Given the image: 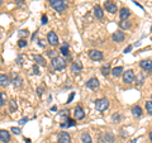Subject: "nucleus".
Returning <instances> with one entry per match:
<instances>
[{
    "label": "nucleus",
    "instance_id": "obj_1",
    "mask_svg": "<svg viewBox=\"0 0 152 143\" xmlns=\"http://www.w3.org/2000/svg\"><path fill=\"white\" fill-rule=\"evenodd\" d=\"M50 5L58 13H64L67 9V3L66 0H48Z\"/></svg>",
    "mask_w": 152,
    "mask_h": 143
},
{
    "label": "nucleus",
    "instance_id": "obj_2",
    "mask_svg": "<svg viewBox=\"0 0 152 143\" xmlns=\"http://www.w3.org/2000/svg\"><path fill=\"white\" fill-rule=\"evenodd\" d=\"M52 66H53V69L57 70V71H61L66 67V60L62 58V57H55V58H52Z\"/></svg>",
    "mask_w": 152,
    "mask_h": 143
},
{
    "label": "nucleus",
    "instance_id": "obj_3",
    "mask_svg": "<svg viewBox=\"0 0 152 143\" xmlns=\"http://www.w3.org/2000/svg\"><path fill=\"white\" fill-rule=\"evenodd\" d=\"M95 108L98 112H104L109 108V100L107 98H100L95 101Z\"/></svg>",
    "mask_w": 152,
    "mask_h": 143
},
{
    "label": "nucleus",
    "instance_id": "obj_4",
    "mask_svg": "<svg viewBox=\"0 0 152 143\" xmlns=\"http://www.w3.org/2000/svg\"><path fill=\"white\" fill-rule=\"evenodd\" d=\"M134 80H136V75L132 70H127L126 72L123 74V82L124 84L131 85V84L134 82Z\"/></svg>",
    "mask_w": 152,
    "mask_h": 143
},
{
    "label": "nucleus",
    "instance_id": "obj_5",
    "mask_svg": "<svg viewBox=\"0 0 152 143\" xmlns=\"http://www.w3.org/2000/svg\"><path fill=\"white\" fill-rule=\"evenodd\" d=\"M104 8H105V10L112 13V14H115L118 12V8H117V4L113 3L112 0H105L104 1Z\"/></svg>",
    "mask_w": 152,
    "mask_h": 143
},
{
    "label": "nucleus",
    "instance_id": "obj_6",
    "mask_svg": "<svg viewBox=\"0 0 152 143\" xmlns=\"http://www.w3.org/2000/svg\"><path fill=\"white\" fill-rule=\"evenodd\" d=\"M88 55L93 61H102L103 60V52L99 50H90L88 52Z\"/></svg>",
    "mask_w": 152,
    "mask_h": 143
},
{
    "label": "nucleus",
    "instance_id": "obj_7",
    "mask_svg": "<svg viewBox=\"0 0 152 143\" xmlns=\"http://www.w3.org/2000/svg\"><path fill=\"white\" fill-rule=\"evenodd\" d=\"M112 39L114 42H117V43H122V42L126 39V34L122 31H117L112 34Z\"/></svg>",
    "mask_w": 152,
    "mask_h": 143
},
{
    "label": "nucleus",
    "instance_id": "obj_8",
    "mask_svg": "<svg viewBox=\"0 0 152 143\" xmlns=\"http://www.w3.org/2000/svg\"><path fill=\"white\" fill-rule=\"evenodd\" d=\"M74 117H75V120H81V119L85 118V112H84L83 107L79 105L74 109Z\"/></svg>",
    "mask_w": 152,
    "mask_h": 143
},
{
    "label": "nucleus",
    "instance_id": "obj_9",
    "mask_svg": "<svg viewBox=\"0 0 152 143\" xmlns=\"http://www.w3.org/2000/svg\"><path fill=\"white\" fill-rule=\"evenodd\" d=\"M99 80L96 77H91V79H89L86 81V88L90 89V90H96L99 88Z\"/></svg>",
    "mask_w": 152,
    "mask_h": 143
},
{
    "label": "nucleus",
    "instance_id": "obj_10",
    "mask_svg": "<svg viewBox=\"0 0 152 143\" xmlns=\"http://www.w3.org/2000/svg\"><path fill=\"white\" fill-rule=\"evenodd\" d=\"M47 41H48V43L51 46H57L58 45V37L56 36L55 32H48V34H47Z\"/></svg>",
    "mask_w": 152,
    "mask_h": 143
},
{
    "label": "nucleus",
    "instance_id": "obj_11",
    "mask_svg": "<svg viewBox=\"0 0 152 143\" xmlns=\"http://www.w3.org/2000/svg\"><path fill=\"white\" fill-rule=\"evenodd\" d=\"M140 66L146 72H152V61L151 60H142L140 62Z\"/></svg>",
    "mask_w": 152,
    "mask_h": 143
},
{
    "label": "nucleus",
    "instance_id": "obj_12",
    "mask_svg": "<svg viewBox=\"0 0 152 143\" xmlns=\"http://www.w3.org/2000/svg\"><path fill=\"white\" fill-rule=\"evenodd\" d=\"M58 143H71V137L69 133L60 132L58 133Z\"/></svg>",
    "mask_w": 152,
    "mask_h": 143
},
{
    "label": "nucleus",
    "instance_id": "obj_13",
    "mask_svg": "<svg viewBox=\"0 0 152 143\" xmlns=\"http://www.w3.org/2000/svg\"><path fill=\"white\" fill-rule=\"evenodd\" d=\"M10 139H12V137H10V133L8 131H5V129L0 131V141L4 142V143H9Z\"/></svg>",
    "mask_w": 152,
    "mask_h": 143
},
{
    "label": "nucleus",
    "instance_id": "obj_14",
    "mask_svg": "<svg viewBox=\"0 0 152 143\" xmlns=\"http://www.w3.org/2000/svg\"><path fill=\"white\" fill-rule=\"evenodd\" d=\"M119 17H121V20H127L131 17V10L128 8H122L119 10Z\"/></svg>",
    "mask_w": 152,
    "mask_h": 143
},
{
    "label": "nucleus",
    "instance_id": "obj_15",
    "mask_svg": "<svg viewBox=\"0 0 152 143\" xmlns=\"http://www.w3.org/2000/svg\"><path fill=\"white\" fill-rule=\"evenodd\" d=\"M81 70H83V63L80 62V61H75V62L71 65V72L77 74V72H80Z\"/></svg>",
    "mask_w": 152,
    "mask_h": 143
},
{
    "label": "nucleus",
    "instance_id": "obj_16",
    "mask_svg": "<svg viewBox=\"0 0 152 143\" xmlns=\"http://www.w3.org/2000/svg\"><path fill=\"white\" fill-rule=\"evenodd\" d=\"M12 76H13V81H12L13 85H14L15 88H20V86H22V82H23L22 77H19V76H18L15 72H13Z\"/></svg>",
    "mask_w": 152,
    "mask_h": 143
},
{
    "label": "nucleus",
    "instance_id": "obj_17",
    "mask_svg": "<svg viewBox=\"0 0 152 143\" xmlns=\"http://www.w3.org/2000/svg\"><path fill=\"white\" fill-rule=\"evenodd\" d=\"M33 61L36 62V65L46 66V60H45V57L41 56V55H34V56H33Z\"/></svg>",
    "mask_w": 152,
    "mask_h": 143
},
{
    "label": "nucleus",
    "instance_id": "obj_18",
    "mask_svg": "<svg viewBox=\"0 0 152 143\" xmlns=\"http://www.w3.org/2000/svg\"><path fill=\"white\" fill-rule=\"evenodd\" d=\"M9 82H10V80H9V77L7 75H4V74H0V86H3V88H7Z\"/></svg>",
    "mask_w": 152,
    "mask_h": 143
},
{
    "label": "nucleus",
    "instance_id": "obj_19",
    "mask_svg": "<svg viewBox=\"0 0 152 143\" xmlns=\"http://www.w3.org/2000/svg\"><path fill=\"white\" fill-rule=\"evenodd\" d=\"M94 14H95V17H96L98 19H103L104 12H103V9L100 8V5H95L94 7Z\"/></svg>",
    "mask_w": 152,
    "mask_h": 143
},
{
    "label": "nucleus",
    "instance_id": "obj_20",
    "mask_svg": "<svg viewBox=\"0 0 152 143\" xmlns=\"http://www.w3.org/2000/svg\"><path fill=\"white\" fill-rule=\"evenodd\" d=\"M132 114H133V117H137V118H140L142 117V109L140 105H133L132 107Z\"/></svg>",
    "mask_w": 152,
    "mask_h": 143
},
{
    "label": "nucleus",
    "instance_id": "obj_21",
    "mask_svg": "<svg viewBox=\"0 0 152 143\" xmlns=\"http://www.w3.org/2000/svg\"><path fill=\"white\" fill-rule=\"evenodd\" d=\"M122 72H123V67H122V66H118V67L113 69L110 71V74L114 76V77H119V76L122 75Z\"/></svg>",
    "mask_w": 152,
    "mask_h": 143
},
{
    "label": "nucleus",
    "instance_id": "obj_22",
    "mask_svg": "<svg viewBox=\"0 0 152 143\" xmlns=\"http://www.w3.org/2000/svg\"><path fill=\"white\" fill-rule=\"evenodd\" d=\"M81 142H83V143H93L91 137H90L89 133H86V132L81 133Z\"/></svg>",
    "mask_w": 152,
    "mask_h": 143
},
{
    "label": "nucleus",
    "instance_id": "obj_23",
    "mask_svg": "<svg viewBox=\"0 0 152 143\" xmlns=\"http://www.w3.org/2000/svg\"><path fill=\"white\" fill-rule=\"evenodd\" d=\"M104 138V141H105L107 143H113L114 142V136L112 134V133H103V136Z\"/></svg>",
    "mask_w": 152,
    "mask_h": 143
},
{
    "label": "nucleus",
    "instance_id": "obj_24",
    "mask_svg": "<svg viewBox=\"0 0 152 143\" xmlns=\"http://www.w3.org/2000/svg\"><path fill=\"white\" fill-rule=\"evenodd\" d=\"M18 109V104H17V101L14 99H12L10 101H9V110H10L12 113H14Z\"/></svg>",
    "mask_w": 152,
    "mask_h": 143
},
{
    "label": "nucleus",
    "instance_id": "obj_25",
    "mask_svg": "<svg viewBox=\"0 0 152 143\" xmlns=\"http://www.w3.org/2000/svg\"><path fill=\"white\" fill-rule=\"evenodd\" d=\"M100 71H102L103 76H108L109 74H110V71H112V70H110V65H109V63H108V65H104L103 67L100 69Z\"/></svg>",
    "mask_w": 152,
    "mask_h": 143
},
{
    "label": "nucleus",
    "instance_id": "obj_26",
    "mask_svg": "<svg viewBox=\"0 0 152 143\" xmlns=\"http://www.w3.org/2000/svg\"><path fill=\"white\" fill-rule=\"evenodd\" d=\"M119 28H121V29H129V28H131V23L129 22H128V20H121L119 22Z\"/></svg>",
    "mask_w": 152,
    "mask_h": 143
},
{
    "label": "nucleus",
    "instance_id": "obj_27",
    "mask_svg": "<svg viewBox=\"0 0 152 143\" xmlns=\"http://www.w3.org/2000/svg\"><path fill=\"white\" fill-rule=\"evenodd\" d=\"M7 103V94L4 91H0V107H3Z\"/></svg>",
    "mask_w": 152,
    "mask_h": 143
},
{
    "label": "nucleus",
    "instance_id": "obj_28",
    "mask_svg": "<svg viewBox=\"0 0 152 143\" xmlns=\"http://www.w3.org/2000/svg\"><path fill=\"white\" fill-rule=\"evenodd\" d=\"M145 107H146L147 113H148L150 115H152V100H148V101H146Z\"/></svg>",
    "mask_w": 152,
    "mask_h": 143
},
{
    "label": "nucleus",
    "instance_id": "obj_29",
    "mask_svg": "<svg viewBox=\"0 0 152 143\" xmlns=\"http://www.w3.org/2000/svg\"><path fill=\"white\" fill-rule=\"evenodd\" d=\"M28 36H29L28 29H22L20 32H19V37H20V39H24V37H28Z\"/></svg>",
    "mask_w": 152,
    "mask_h": 143
},
{
    "label": "nucleus",
    "instance_id": "obj_30",
    "mask_svg": "<svg viewBox=\"0 0 152 143\" xmlns=\"http://www.w3.org/2000/svg\"><path fill=\"white\" fill-rule=\"evenodd\" d=\"M122 119V117H121V114L119 113H114L113 114V117H112V120L114 122V123H118Z\"/></svg>",
    "mask_w": 152,
    "mask_h": 143
},
{
    "label": "nucleus",
    "instance_id": "obj_31",
    "mask_svg": "<svg viewBox=\"0 0 152 143\" xmlns=\"http://www.w3.org/2000/svg\"><path fill=\"white\" fill-rule=\"evenodd\" d=\"M60 52L64 56H69V46H62L61 47V50H60Z\"/></svg>",
    "mask_w": 152,
    "mask_h": 143
},
{
    "label": "nucleus",
    "instance_id": "obj_32",
    "mask_svg": "<svg viewBox=\"0 0 152 143\" xmlns=\"http://www.w3.org/2000/svg\"><path fill=\"white\" fill-rule=\"evenodd\" d=\"M76 125V120H74V119H69L67 118V124H65V127L67 128V127H74Z\"/></svg>",
    "mask_w": 152,
    "mask_h": 143
},
{
    "label": "nucleus",
    "instance_id": "obj_33",
    "mask_svg": "<svg viewBox=\"0 0 152 143\" xmlns=\"http://www.w3.org/2000/svg\"><path fill=\"white\" fill-rule=\"evenodd\" d=\"M18 46L20 47V48L26 47V46H27V41H26V39H19V41H18Z\"/></svg>",
    "mask_w": 152,
    "mask_h": 143
},
{
    "label": "nucleus",
    "instance_id": "obj_34",
    "mask_svg": "<svg viewBox=\"0 0 152 143\" xmlns=\"http://www.w3.org/2000/svg\"><path fill=\"white\" fill-rule=\"evenodd\" d=\"M14 3H15V5H18V7L26 5V0H14Z\"/></svg>",
    "mask_w": 152,
    "mask_h": 143
},
{
    "label": "nucleus",
    "instance_id": "obj_35",
    "mask_svg": "<svg viewBox=\"0 0 152 143\" xmlns=\"http://www.w3.org/2000/svg\"><path fill=\"white\" fill-rule=\"evenodd\" d=\"M12 132L14 133V134H20V133H22L20 128H15V127H13V128H12Z\"/></svg>",
    "mask_w": 152,
    "mask_h": 143
},
{
    "label": "nucleus",
    "instance_id": "obj_36",
    "mask_svg": "<svg viewBox=\"0 0 152 143\" xmlns=\"http://www.w3.org/2000/svg\"><path fill=\"white\" fill-rule=\"evenodd\" d=\"M47 22H48V18H47L46 14L42 15V24H47Z\"/></svg>",
    "mask_w": 152,
    "mask_h": 143
},
{
    "label": "nucleus",
    "instance_id": "obj_37",
    "mask_svg": "<svg viewBox=\"0 0 152 143\" xmlns=\"http://www.w3.org/2000/svg\"><path fill=\"white\" fill-rule=\"evenodd\" d=\"M33 74H36V75H39V74H41L39 70H38V66H37V65L33 66Z\"/></svg>",
    "mask_w": 152,
    "mask_h": 143
},
{
    "label": "nucleus",
    "instance_id": "obj_38",
    "mask_svg": "<svg viewBox=\"0 0 152 143\" xmlns=\"http://www.w3.org/2000/svg\"><path fill=\"white\" fill-rule=\"evenodd\" d=\"M27 122H28V118H22L20 120H19V124H20V125H24Z\"/></svg>",
    "mask_w": 152,
    "mask_h": 143
},
{
    "label": "nucleus",
    "instance_id": "obj_39",
    "mask_svg": "<svg viewBox=\"0 0 152 143\" xmlns=\"http://www.w3.org/2000/svg\"><path fill=\"white\" fill-rule=\"evenodd\" d=\"M74 98H75V94H74V93H71V94H70V96H69V100H67V104H70L71 101H72V99H74Z\"/></svg>",
    "mask_w": 152,
    "mask_h": 143
},
{
    "label": "nucleus",
    "instance_id": "obj_40",
    "mask_svg": "<svg viewBox=\"0 0 152 143\" xmlns=\"http://www.w3.org/2000/svg\"><path fill=\"white\" fill-rule=\"evenodd\" d=\"M132 48H133V46H128L127 48L124 50V53H129V52L132 51Z\"/></svg>",
    "mask_w": 152,
    "mask_h": 143
},
{
    "label": "nucleus",
    "instance_id": "obj_41",
    "mask_svg": "<svg viewBox=\"0 0 152 143\" xmlns=\"http://www.w3.org/2000/svg\"><path fill=\"white\" fill-rule=\"evenodd\" d=\"M17 62H18V65H22V63H23V56H19V57H18Z\"/></svg>",
    "mask_w": 152,
    "mask_h": 143
},
{
    "label": "nucleus",
    "instance_id": "obj_42",
    "mask_svg": "<svg viewBox=\"0 0 152 143\" xmlns=\"http://www.w3.org/2000/svg\"><path fill=\"white\" fill-rule=\"evenodd\" d=\"M55 55H56V53H55V51H48V56L52 57V58H55V57H56Z\"/></svg>",
    "mask_w": 152,
    "mask_h": 143
},
{
    "label": "nucleus",
    "instance_id": "obj_43",
    "mask_svg": "<svg viewBox=\"0 0 152 143\" xmlns=\"http://www.w3.org/2000/svg\"><path fill=\"white\" fill-rule=\"evenodd\" d=\"M51 110H52V112H56V110H57V107H52Z\"/></svg>",
    "mask_w": 152,
    "mask_h": 143
},
{
    "label": "nucleus",
    "instance_id": "obj_44",
    "mask_svg": "<svg viewBox=\"0 0 152 143\" xmlns=\"http://www.w3.org/2000/svg\"><path fill=\"white\" fill-rule=\"evenodd\" d=\"M39 46H41V47H45V43H43V41H39Z\"/></svg>",
    "mask_w": 152,
    "mask_h": 143
},
{
    "label": "nucleus",
    "instance_id": "obj_45",
    "mask_svg": "<svg viewBox=\"0 0 152 143\" xmlns=\"http://www.w3.org/2000/svg\"><path fill=\"white\" fill-rule=\"evenodd\" d=\"M148 137H150V141H151V142H152V131H151V132H150V134H148Z\"/></svg>",
    "mask_w": 152,
    "mask_h": 143
},
{
    "label": "nucleus",
    "instance_id": "obj_46",
    "mask_svg": "<svg viewBox=\"0 0 152 143\" xmlns=\"http://www.w3.org/2000/svg\"><path fill=\"white\" fill-rule=\"evenodd\" d=\"M36 36H37V32H36V33H33V36H32V39H34V38H36Z\"/></svg>",
    "mask_w": 152,
    "mask_h": 143
},
{
    "label": "nucleus",
    "instance_id": "obj_47",
    "mask_svg": "<svg viewBox=\"0 0 152 143\" xmlns=\"http://www.w3.org/2000/svg\"><path fill=\"white\" fill-rule=\"evenodd\" d=\"M3 3H4V0H0V5H3Z\"/></svg>",
    "mask_w": 152,
    "mask_h": 143
},
{
    "label": "nucleus",
    "instance_id": "obj_48",
    "mask_svg": "<svg viewBox=\"0 0 152 143\" xmlns=\"http://www.w3.org/2000/svg\"><path fill=\"white\" fill-rule=\"evenodd\" d=\"M151 32H152V28H151Z\"/></svg>",
    "mask_w": 152,
    "mask_h": 143
},
{
    "label": "nucleus",
    "instance_id": "obj_49",
    "mask_svg": "<svg viewBox=\"0 0 152 143\" xmlns=\"http://www.w3.org/2000/svg\"><path fill=\"white\" fill-rule=\"evenodd\" d=\"M151 98H152V95H151Z\"/></svg>",
    "mask_w": 152,
    "mask_h": 143
},
{
    "label": "nucleus",
    "instance_id": "obj_50",
    "mask_svg": "<svg viewBox=\"0 0 152 143\" xmlns=\"http://www.w3.org/2000/svg\"><path fill=\"white\" fill-rule=\"evenodd\" d=\"M57 143H58V142H57Z\"/></svg>",
    "mask_w": 152,
    "mask_h": 143
}]
</instances>
